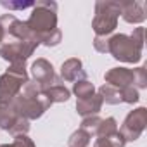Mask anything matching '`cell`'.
Masks as SVG:
<instances>
[{
  "label": "cell",
  "instance_id": "ffe728a7",
  "mask_svg": "<svg viewBox=\"0 0 147 147\" xmlns=\"http://www.w3.org/2000/svg\"><path fill=\"white\" fill-rule=\"evenodd\" d=\"M99 125H100V118L95 114V116H87V118H83L80 128L85 130V131L92 137V135H97V128H99Z\"/></svg>",
  "mask_w": 147,
  "mask_h": 147
},
{
  "label": "cell",
  "instance_id": "3957f363",
  "mask_svg": "<svg viewBox=\"0 0 147 147\" xmlns=\"http://www.w3.org/2000/svg\"><path fill=\"white\" fill-rule=\"evenodd\" d=\"M121 12L119 2H97L95 4V18L92 21V28L97 36L111 35L118 26V18Z\"/></svg>",
  "mask_w": 147,
  "mask_h": 147
},
{
  "label": "cell",
  "instance_id": "d6986e66",
  "mask_svg": "<svg viewBox=\"0 0 147 147\" xmlns=\"http://www.w3.org/2000/svg\"><path fill=\"white\" fill-rule=\"evenodd\" d=\"M61 38H62V35H61V30H57V28L54 31H49V33H43V35L38 36L40 43H43L45 47H55V45H59Z\"/></svg>",
  "mask_w": 147,
  "mask_h": 147
},
{
  "label": "cell",
  "instance_id": "30bf717a",
  "mask_svg": "<svg viewBox=\"0 0 147 147\" xmlns=\"http://www.w3.org/2000/svg\"><path fill=\"white\" fill-rule=\"evenodd\" d=\"M119 5H121V12L119 14L123 16V19L126 23L138 24V23L145 21L144 4H140V2H119Z\"/></svg>",
  "mask_w": 147,
  "mask_h": 147
},
{
  "label": "cell",
  "instance_id": "ba28073f",
  "mask_svg": "<svg viewBox=\"0 0 147 147\" xmlns=\"http://www.w3.org/2000/svg\"><path fill=\"white\" fill-rule=\"evenodd\" d=\"M31 76H33V82L38 83L42 88L59 82V78L55 76L54 73V66L47 61V59H36L31 66Z\"/></svg>",
  "mask_w": 147,
  "mask_h": 147
},
{
  "label": "cell",
  "instance_id": "8fae6325",
  "mask_svg": "<svg viewBox=\"0 0 147 147\" xmlns=\"http://www.w3.org/2000/svg\"><path fill=\"white\" fill-rule=\"evenodd\" d=\"M61 76L66 82H78L85 78V73H83V64L80 59L76 57H71L67 61L62 62L61 66Z\"/></svg>",
  "mask_w": 147,
  "mask_h": 147
},
{
  "label": "cell",
  "instance_id": "484cf974",
  "mask_svg": "<svg viewBox=\"0 0 147 147\" xmlns=\"http://www.w3.org/2000/svg\"><path fill=\"white\" fill-rule=\"evenodd\" d=\"M12 145H14V147H35L33 140H31L28 135H16Z\"/></svg>",
  "mask_w": 147,
  "mask_h": 147
},
{
  "label": "cell",
  "instance_id": "f1b7e54d",
  "mask_svg": "<svg viewBox=\"0 0 147 147\" xmlns=\"http://www.w3.org/2000/svg\"><path fill=\"white\" fill-rule=\"evenodd\" d=\"M4 36H5V33H4V28H2V24H0V45H2V42H4Z\"/></svg>",
  "mask_w": 147,
  "mask_h": 147
},
{
  "label": "cell",
  "instance_id": "cb8c5ba5",
  "mask_svg": "<svg viewBox=\"0 0 147 147\" xmlns=\"http://www.w3.org/2000/svg\"><path fill=\"white\" fill-rule=\"evenodd\" d=\"M147 87V73L145 67L140 66L135 69V88H145Z\"/></svg>",
  "mask_w": 147,
  "mask_h": 147
},
{
  "label": "cell",
  "instance_id": "5bb4252c",
  "mask_svg": "<svg viewBox=\"0 0 147 147\" xmlns=\"http://www.w3.org/2000/svg\"><path fill=\"white\" fill-rule=\"evenodd\" d=\"M18 118L19 116L14 111V107H12L11 102H0V128L9 131V128L14 125V121Z\"/></svg>",
  "mask_w": 147,
  "mask_h": 147
},
{
  "label": "cell",
  "instance_id": "8992f818",
  "mask_svg": "<svg viewBox=\"0 0 147 147\" xmlns=\"http://www.w3.org/2000/svg\"><path fill=\"white\" fill-rule=\"evenodd\" d=\"M38 45V42H19L14 38H4L0 45V55L11 64H26L28 57L33 55Z\"/></svg>",
  "mask_w": 147,
  "mask_h": 147
},
{
  "label": "cell",
  "instance_id": "f546056e",
  "mask_svg": "<svg viewBox=\"0 0 147 147\" xmlns=\"http://www.w3.org/2000/svg\"><path fill=\"white\" fill-rule=\"evenodd\" d=\"M0 147H14L12 144H4V145H0Z\"/></svg>",
  "mask_w": 147,
  "mask_h": 147
},
{
  "label": "cell",
  "instance_id": "7c38bea8",
  "mask_svg": "<svg viewBox=\"0 0 147 147\" xmlns=\"http://www.w3.org/2000/svg\"><path fill=\"white\" fill-rule=\"evenodd\" d=\"M102 99H100V95L99 94H94V95H90V97H87V99H78V102H76V111H78V114H82L83 118H87V116H95L100 109H102Z\"/></svg>",
  "mask_w": 147,
  "mask_h": 147
},
{
  "label": "cell",
  "instance_id": "7a4b0ae2",
  "mask_svg": "<svg viewBox=\"0 0 147 147\" xmlns=\"http://www.w3.org/2000/svg\"><path fill=\"white\" fill-rule=\"evenodd\" d=\"M26 26L36 35L54 31L57 28V4L55 2H35L33 12L26 21Z\"/></svg>",
  "mask_w": 147,
  "mask_h": 147
},
{
  "label": "cell",
  "instance_id": "2e32d148",
  "mask_svg": "<svg viewBox=\"0 0 147 147\" xmlns=\"http://www.w3.org/2000/svg\"><path fill=\"white\" fill-rule=\"evenodd\" d=\"M73 92H75V95L78 99H87V97H90V95L95 94V87H94L92 82H88L87 78H83V80L75 82V85H73Z\"/></svg>",
  "mask_w": 147,
  "mask_h": 147
},
{
  "label": "cell",
  "instance_id": "5b68a950",
  "mask_svg": "<svg viewBox=\"0 0 147 147\" xmlns=\"http://www.w3.org/2000/svg\"><path fill=\"white\" fill-rule=\"evenodd\" d=\"M109 40V54L121 61V62H130L135 64L142 59V47H138L128 35H113Z\"/></svg>",
  "mask_w": 147,
  "mask_h": 147
},
{
  "label": "cell",
  "instance_id": "52a82bcc",
  "mask_svg": "<svg viewBox=\"0 0 147 147\" xmlns=\"http://www.w3.org/2000/svg\"><path fill=\"white\" fill-rule=\"evenodd\" d=\"M145 125H147V109L145 107H138V109H133L126 114L119 131L121 135L125 137V140H137L144 130H145Z\"/></svg>",
  "mask_w": 147,
  "mask_h": 147
},
{
  "label": "cell",
  "instance_id": "603a6c76",
  "mask_svg": "<svg viewBox=\"0 0 147 147\" xmlns=\"http://www.w3.org/2000/svg\"><path fill=\"white\" fill-rule=\"evenodd\" d=\"M0 5L9 9V11H23L28 7H35V2H5V0H2Z\"/></svg>",
  "mask_w": 147,
  "mask_h": 147
},
{
  "label": "cell",
  "instance_id": "9c48e42d",
  "mask_svg": "<svg viewBox=\"0 0 147 147\" xmlns=\"http://www.w3.org/2000/svg\"><path fill=\"white\" fill-rule=\"evenodd\" d=\"M106 85L123 88V87H133L135 85V69L130 67H113L104 75Z\"/></svg>",
  "mask_w": 147,
  "mask_h": 147
},
{
  "label": "cell",
  "instance_id": "277c9868",
  "mask_svg": "<svg viewBox=\"0 0 147 147\" xmlns=\"http://www.w3.org/2000/svg\"><path fill=\"white\" fill-rule=\"evenodd\" d=\"M26 82V64H11V67L0 76V102H12Z\"/></svg>",
  "mask_w": 147,
  "mask_h": 147
},
{
  "label": "cell",
  "instance_id": "d4e9b609",
  "mask_svg": "<svg viewBox=\"0 0 147 147\" xmlns=\"http://www.w3.org/2000/svg\"><path fill=\"white\" fill-rule=\"evenodd\" d=\"M94 47L100 54H109V40H107V36H95Z\"/></svg>",
  "mask_w": 147,
  "mask_h": 147
},
{
  "label": "cell",
  "instance_id": "e0dca14e",
  "mask_svg": "<svg viewBox=\"0 0 147 147\" xmlns=\"http://www.w3.org/2000/svg\"><path fill=\"white\" fill-rule=\"evenodd\" d=\"M118 131V123L114 118H106L100 119V125L97 128V135L95 137H111Z\"/></svg>",
  "mask_w": 147,
  "mask_h": 147
},
{
  "label": "cell",
  "instance_id": "83f0119b",
  "mask_svg": "<svg viewBox=\"0 0 147 147\" xmlns=\"http://www.w3.org/2000/svg\"><path fill=\"white\" fill-rule=\"evenodd\" d=\"M94 147H114V144L111 142V138L107 137H99L94 144Z\"/></svg>",
  "mask_w": 147,
  "mask_h": 147
},
{
  "label": "cell",
  "instance_id": "4316f807",
  "mask_svg": "<svg viewBox=\"0 0 147 147\" xmlns=\"http://www.w3.org/2000/svg\"><path fill=\"white\" fill-rule=\"evenodd\" d=\"M130 38H131L138 47H142V49H144V42H145V40H144V28H135V31L131 33V36H130Z\"/></svg>",
  "mask_w": 147,
  "mask_h": 147
},
{
  "label": "cell",
  "instance_id": "44dd1931",
  "mask_svg": "<svg viewBox=\"0 0 147 147\" xmlns=\"http://www.w3.org/2000/svg\"><path fill=\"white\" fill-rule=\"evenodd\" d=\"M119 94H121V100L126 102V104H135V102H138V99H140L138 90H137L135 87H131V85L119 88Z\"/></svg>",
  "mask_w": 147,
  "mask_h": 147
},
{
  "label": "cell",
  "instance_id": "9a60e30c",
  "mask_svg": "<svg viewBox=\"0 0 147 147\" xmlns=\"http://www.w3.org/2000/svg\"><path fill=\"white\" fill-rule=\"evenodd\" d=\"M99 95L102 99V102H107V104H121V94H119V88L116 87H111V85H102L99 88Z\"/></svg>",
  "mask_w": 147,
  "mask_h": 147
},
{
  "label": "cell",
  "instance_id": "7402d4cb",
  "mask_svg": "<svg viewBox=\"0 0 147 147\" xmlns=\"http://www.w3.org/2000/svg\"><path fill=\"white\" fill-rule=\"evenodd\" d=\"M30 131V121L28 119H24V118H18L16 121H14V125L9 128V133H12L14 137L16 135H26Z\"/></svg>",
  "mask_w": 147,
  "mask_h": 147
},
{
  "label": "cell",
  "instance_id": "6da1fadb",
  "mask_svg": "<svg viewBox=\"0 0 147 147\" xmlns=\"http://www.w3.org/2000/svg\"><path fill=\"white\" fill-rule=\"evenodd\" d=\"M11 104H12L14 111L18 113V116H21L28 121L30 119H38L52 106L50 100L45 97L42 87L35 82H30V80L23 85V88L12 99Z\"/></svg>",
  "mask_w": 147,
  "mask_h": 147
},
{
  "label": "cell",
  "instance_id": "4fadbf2b",
  "mask_svg": "<svg viewBox=\"0 0 147 147\" xmlns=\"http://www.w3.org/2000/svg\"><path fill=\"white\" fill-rule=\"evenodd\" d=\"M42 90H43L45 97L50 100V104L66 102V100H69V97H71V92L61 83V80L55 82V83H52V85H49V87H45V88H42Z\"/></svg>",
  "mask_w": 147,
  "mask_h": 147
},
{
  "label": "cell",
  "instance_id": "ac0fdd59",
  "mask_svg": "<svg viewBox=\"0 0 147 147\" xmlns=\"http://www.w3.org/2000/svg\"><path fill=\"white\" fill-rule=\"evenodd\" d=\"M88 144H90V135L82 128H78L67 140L69 147H88Z\"/></svg>",
  "mask_w": 147,
  "mask_h": 147
}]
</instances>
